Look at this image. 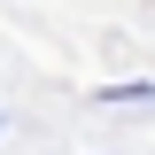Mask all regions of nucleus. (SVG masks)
Instances as JSON below:
<instances>
[]
</instances>
